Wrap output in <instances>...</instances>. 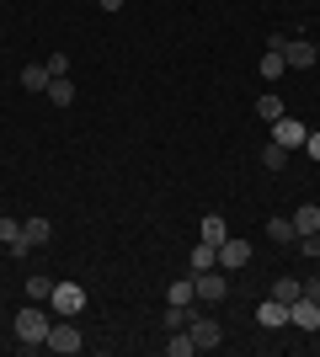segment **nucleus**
<instances>
[{"label": "nucleus", "instance_id": "nucleus-1", "mask_svg": "<svg viewBox=\"0 0 320 357\" xmlns=\"http://www.w3.org/2000/svg\"><path fill=\"white\" fill-rule=\"evenodd\" d=\"M48 326H54V310L27 304V310L16 314V342H22V347H43L48 342Z\"/></svg>", "mask_w": 320, "mask_h": 357}, {"label": "nucleus", "instance_id": "nucleus-2", "mask_svg": "<svg viewBox=\"0 0 320 357\" xmlns=\"http://www.w3.org/2000/svg\"><path fill=\"white\" fill-rule=\"evenodd\" d=\"M48 310H54V320H75V314L86 310V288H80V283H54Z\"/></svg>", "mask_w": 320, "mask_h": 357}, {"label": "nucleus", "instance_id": "nucleus-3", "mask_svg": "<svg viewBox=\"0 0 320 357\" xmlns=\"http://www.w3.org/2000/svg\"><path fill=\"white\" fill-rule=\"evenodd\" d=\"M267 48H277L283 59H289V70H315V43H305V38H267Z\"/></svg>", "mask_w": 320, "mask_h": 357}, {"label": "nucleus", "instance_id": "nucleus-4", "mask_svg": "<svg viewBox=\"0 0 320 357\" xmlns=\"http://www.w3.org/2000/svg\"><path fill=\"white\" fill-rule=\"evenodd\" d=\"M43 347H48V352H64V357H75L86 342H80L75 320H54V326H48V342H43Z\"/></svg>", "mask_w": 320, "mask_h": 357}, {"label": "nucleus", "instance_id": "nucleus-5", "mask_svg": "<svg viewBox=\"0 0 320 357\" xmlns=\"http://www.w3.org/2000/svg\"><path fill=\"white\" fill-rule=\"evenodd\" d=\"M192 294H198V298H208V304H219V298L229 294V278H224V267L192 272Z\"/></svg>", "mask_w": 320, "mask_h": 357}, {"label": "nucleus", "instance_id": "nucleus-6", "mask_svg": "<svg viewBox=\"0 0 320 357\" xmlns=\"http://www.w3.org/2000/svg\"><path fill=\"white\" fill-rule=\"evenodd\" d=\"M187 331H192V342H198V352H213V347L224 342V326H219L213 314H192V320H187Z\"/></svg>", "mask_w": 320, "mask_h": 357}, {"label": "nucleus", "instance_id": "nucleus-7", "mask_svg": "<svg viewBox=\"0 0 320 357\" xmlns=\"http://www.w3.org/2000/svg\"><path fill=\"white\" fill-rule=\"evenodd\" d=\"M289 326H294V331H320V304H315L310 294H299V298L289 304Z\"/></svg>", "mask_w": 320, "mask_h": 357}, {"label": "nucleus", "instance_id": "nucleus-8", "mask_svg": "<svg viewBox=\"0 0 320 357\" xmlns=\"http://www.w3.org/2000/svg\"><path fill=\"white\" fill-rule=\"evenodd\" d=\"M305 134H310V128L299 118H289V112L273 123V144H283V149H305Z\"/></svg>", "mask_w": 320, "mask_h": 357}, {"label": "nucleus", "instance_id": "nucleus-9", "mask_svg": "<svg viewBox=\"0 0 320 357\" xmlns=\"http://www.w3.org/2000/svg\"><path fill=\"white\" fill-rule=\"evenodd\" d=\"M219 267H224V272L251 267V240H235V235H229L224 245H219Z\"/></svg>", "mask_w": 320, "mask_h": 357}, {"label": "nucleus", "instance_id": "nucleus-10", "mask_svg": "<svg viewBox=\"0 0 320 357\" xmlns=\"http://www.w3.org/2000/svg\"><path fill=\"white\" fill-rule=\"evenodd\" d=\"M257 326H261V331H277V326H289V304H283V298H267V304L257 310Z\"/></svg>", "mask_w": 320, "mask_h": 357}, {"label": "nucleus", "instance_id": "nucleus-11", "mask_svg": "<svg viewBox=\"0 0 320 357\" xmlns=\"http://www.w3.org/2000/svg\"><path fill=\"white\" fill-rule=\"evenodd\" d=\"M22 235H27V245H48V240H54V224H48L43 213H32V219H22Z\"/></svg>", "mask_w": 320, "mask_h": 357}, {"label": "nucleus", "instance_id": "nucleus-12", "mask_svg": "<svg viewBox=\"0 0 320 357\" xmlns=\"http://www.w3.org/2000/svg\"><path fill=\"white\" fill-rule=\"evenodd\" d=\"M48 102H54V107H75V80H70V75L48 80Z\"/></svg>", "mask_w": 320, "mask_h": 357}, {"label": "nucleus", "instance_id": "nucleus-13", "mask_svg": "<svg viewBox=\"0 0 320 357\" xmlns=\"http://www.w3.org/2000/svg\"><path fill=\"white\" fill-rule=\"evenodd\" d=\"M261 80H283V75H289V59H283V54H277V48H267V54H261Z\"/></svg>", "mask_w": 320, "mask_h": 357}, {"label": "nucleus", "instance_id": "nucleus-14", "mask_svg": "<svg viewBox=\"0 0 320 357\" xmlns=\"http://www.w3.org/2000/svg\"><path fill=\"white\" fill-rule=\"evenodd\" d=\"M257 118L261 123H277V118H283V96H277V91H261V96H257Z\"/></svg>", "mask_w": 320, "mask_h": 357}, {"label": "nucleus", "instance_id": "nucleus-15", "mask_svg": "<svg viewBox=\"0 0 320 357\" xmlns=\"http://www.w3.org/2000/svg\"><path fill=\"white\" fill-rule=\"evenodd\" d=\"M187 267H192V272H208V267H219V245H208V240H198V251L187 256Z\"/></svg>", "mask_w": 320, "mask_h": 357}, {"label": "nucleus", "instance_id": "nucleus-16", "mask_svg": "<svg viewBox=\"0 0 320 357\" xmlns=\"http://www.w3.org/2000/svg\"><path fill=\"white\" fill-rule=\"evenodd\" d=\"M203 240H208V245H224V240H229V224L219 219V213H203Z\"/></svg>", "mask_w": 320, "mask_h": 357}, {"label": "nucleus", "instance_id": "nucleus-17", "mask_svg": "<svg viewBox=\"0 0 320 357\" xmlns=\"http://www.w3.org/2000/svg\"><path fill=\"white\" fill-rule=\"evenodd\" d=\"M294 229H299V235H320V208L315 203H305V208L294 213Z\"/></svg>", "mask_w": 320, "mask_h": 357}, {"label": "nucleus", "instance_id": "nucleus-18", "mask_svg": "<svg viewBox=\"0 0 320 357\" xmlns=\"http://www.w3.org/2000/svg\"><path fill=\"white\" fill-rule=\"evenodd\" d=\"M166 352H171V357H192V352H198V342H192V331H171Z\"/></svg>", "mask_w": 320, "mask_h": 357}, {"label": "nucleus", "instance_id": "nucleus-19", "mask_svg": "<svg viewBox=\"0 0 320 357\" xmlns=\"http://www.w3.org/2000/svg\"><path fill=\"white\" fill-rule=\"evenodd\" d=\"M48 80H54L48 64H27V70H22V86H27V91H48Z\"/></svg>", "mask_w": 320, "mask_h": 357}, {"label": "nucleus", "instance_id": "nucleus-20", "mask_svg": "<svg viewBox=\"0 0 320 357\" xmlns=\"http://www.w3.org/2000/svg\"><path fill=\"white\" fill-rule=\"evenodd\" d=\"M267 235H273L277 245H294V240H299V229H294V219H267Z\"/></svg>", "mask_w": 320, "mask_h": 357}, {"label": "nucleus", "instance_id": "nucleus-21", "mask_svg": "<svg viewBox=\"0 0 320 357\" xmlns=\"http://www.w3.org/2000/svg\"><path fill=\"white\" fill-rule=\"evenodd\" d=\"M299 294H305V283H299V278H289V272H283V278L273 283V298H283V304H294Z\"/></svg>", "mask_w": 320, "mask_h": 357}, {"label": "nucleus", "instance_id": "nucleus-22", "mask_svg": "<svg viewBox=\"0 0 320 357\" xmlns=\"http://www.w3.org/2000/svg\"><path fill=\"white\" fill-rule=\"evenodd\" d=\"M166 298H171V304H192V298H198V294H192V272H187V278H176V283L166 288Z\"/></svg>", "mask_w": 320, "mask_h": 357}, {"label": "nucleus", "instance_id": "nucleus-23", "mask_svg": "<svg viewBox=\"0 0 320 357\" xmlns=\"http://www.w3.org/2000/svg\"><path fill=\"white\" fill-rule=\"evenodd\" d=\"M261 165H267V171H283V165H289V149H283V144H267V149H261Z\"/></svg>", "mask_w": 320, "mask_h": 357}, {"label": "nucleus", "instance_id": "nucleus-24", "mask_svg": "<svg viewBox=\"0 0 320 357\" xmlns=\"http://www.w3.org/2000/svg\"><path fill=\"white\" fill-rule=\"evenodd\" d=\"M48 294H54V278H38V272H32L27 278V298L38 304V298H48Z\"/></svg>", "mask_w": 320, "mask_h": 357}, {"label": "nucleus", "instance_id": "nucleus-25", "mask_svg": "<svg viewBox=\"0 0 320 357\" xmlns=\"http://www.w3.org/2000/svg\"><path fill=\"white\" fill-rule=\"evenodd\" d=\"M48 75H54V80H59V75H70V54H48Z\"/></svg>", "mask_w": 320, "mask_h": 357}, {"label": "nucleus", "instance_id": "nucleus-26", "mask_svg": "<svg viewBox=\"0 0 320 357\" xmlns=\"http://www.w3.org/2000/svg\"><path fill=\"white\" fill-rule=\"evenodd\" d=\"M294 245H299V251H305V256H320V235H299V240H294Z\"/></svg>", "mask_w": 320, "mask_h": 357}, {"label": "nucleus", "instance_id": "nucleus-27", "mask_svg": "<svg viewBox=\"0 0 320 357\" xmlns=\"http://www.w3.org/2000/svg\"><path fill=\"white\" fill-rule=\"evenodd\" d=\"M305 155H310V160H320V128H310V134H305Z\"/></svg>", "mask_w": 320, "mask_h": 357}, {"label": "nucleus", "instance_id": "nucleus-28", "mask_svg": "<svg viewBox=\"0 0 320 357\" xmlns=\"http://www.w3.org/2000/svg\"><path fill=\"white\" fill-rule=\"evenodd\" d=\"M305 294H310V298H315V304H320V272H315V278H310V283H305Z\"/></svg>", "mask_w": 320, "mask_h": 357}, {"label": "nucleus", "instance_id": "nucleus-29", "mask_svg": "<svg viewBox=\"0 0 320 357\" xmlns=\"http://www.w3.org/2000/svg\"><path fill=\"white\" fill-rule=\"evenodd\" d=\"M96 6H102V11H118V6H123V0H96Z\"/></svg>", "mask_w": 320, "mask_h": 357}, {"label": "nucleus", "instance_id": "nucleus-30", "mask_svg": "<svg viewBox=\"0 0 320 357\" xmlns=\"http://www.w3.org/2000/svg\"><path fill=\"white\" fill-rule=\"evenodd\" d=\"M315 267H320V256H315Z\"/></svg>", "mask_w": 320, "mask_h": 357}]
</instances>
